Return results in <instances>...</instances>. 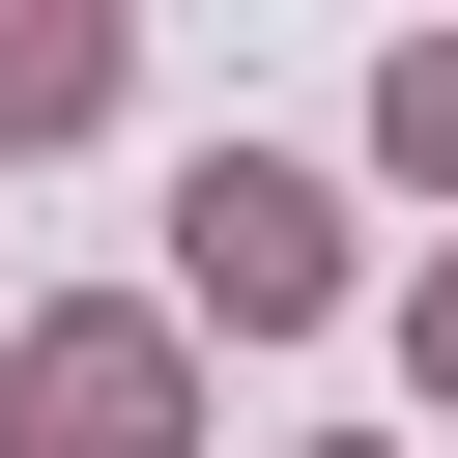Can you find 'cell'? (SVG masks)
<instances>
[{"label":"cell","mask_w":458,"mask_h":458,"mask_svg":"<svg viewBox=\"0 0 458 458\" xmlns=\"http://www.w3.org/2000/svg\"><path fill=\"white\" fill-rule=\"evenodd\" d=\"M172 315H229V344H315V315H344V172H286V143H200V172H172Z\"/></svg>","instance_id":"obj_1"},{"label":"cell","mask_w":458,"mask_h":458,"mask_svg":"<svg viewBox=\"0 0 458 458\" xmlns=\"http://www.w3.org/2000/svg\"><path fill=\"white\" fill-rule=\"evenodd\" d=\"M401 372H429V401H458V258H429V286H401Z\"/></svg>","instance_id":"obj_5"},{"label":"cell","mask_w":458,"mask_h":458,"mask_svg":"<svg viewBox=\"0 0 458 458\" xmlns=\"http://www.w3.org/2000/svg\"><path fill=\"white\" fill-rule=\"evenodd\" d=\"M372 172H401V200H458V29H401V57H372Z\"/></svg>","instance_id":"obj_4"},{"label":"cell","mask_w":458,"mask_h":458,"mask_svg":"<svg viewBox=\"0 0 458 458\" xmlns=\"http://www.w3.org/2000/svg\"><path fill=\"white\" fill-rule=\"evenodd\" d=\"M114 114V0H0V143H86Z\"/></svg>","instance_id":"obj_3"},{"label":"cell","mask_w":458,"mask_h":458,"mask_svg":"<svg viewBox=\"0 0 458 458\" xmlns=\"http://www.w3.org/2000/svg\"><path fill=\"white\" fill-rule=\"evenodd\" d=\"M0 458H200V344L172 315H29L0 344Z\"/></svg>","instance_id":"obj_2"}]
</instances>
